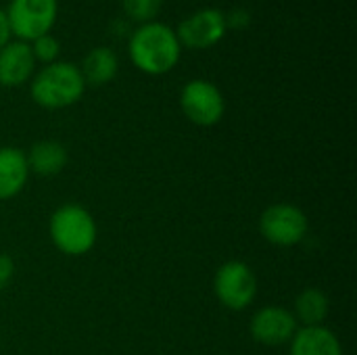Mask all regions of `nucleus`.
Instances as JSON below:
<instances>
[{
	"label": "nucleus",
	"instance_id": "1a4fd4ad",
	"mask_svg": "<svg viewBox=\"0 0 357 355\" xmlns=\"http://www.w3.org/2000/svg\"><path fill=\"white\" fill-rule=\"evenodd\" d=\"M299 324L291 310L280 305H266L257 310L249 322V333L255 343L266 347H280L291 343Z\"/></svg>",
	"mask_w": 357,
	"mask_h": 355
},
{
	"label": "nucleus",
	"instance_id": "9b49d317",
	"mask_svg": "<svg viewBox=\"0 0 357 355\" xmlns=\"http://www.w3.org/2000/svg\"><path fill=\"white\" fill-rule=\"evenodd\" d=\"M29 178L25 153L17 146H0V201L17 197Z\"/></svg>",
	"mask_w": 357,
	"mask_h": 355
},
{
	"label": "nucleus",
	"instance_id": "aec40b11",
	"mask_svg": "<svg viewBox=\"0 0 357 355\" xmlns=\"http://www.w3.org/2000/svg\"><path fill=\"white\" fill-rule=\"evenodd\" d=\"M6 42H10V29H8V21H6L4 8H0V48Z\"/></svg>",
	"mask_w": 357,
	"mask_h": 355
},
{
	"label": "nucleus",
	"instance_id": "20e7f679",
	"mask_svg": "<svg viewBox=\"0 0 357 355\" xmlns=\"http://www.w3.org/2000/svg\"><path fill=\"white\" fill-rule=\"evenodd\" d=\"M213 293L224 308L243 312L257 297V276L245 262H226L213 276Z\"/></svg>",
	"mask_w": 357,
	"mask_h": 355
},
{
	"label": "nucleus",
	"instance_id": "a211bd4d",
	"mask_svg": "<svg viewBox=\"0 0 357 355\" xmlns=\"http://www.w3.org/2000/svg\"><path fill=\"white\" fill-rule=\"evenodd\" d=\"M15 278V262L8 253H0V291H4Z\"/></svg>",
	"mask_w": 357,
	"mask_h": 355
},
{
	"label": "nucleus",
	"instance_id": "4468645a",
	"mask_svg": "<svg viewBox=\"0 0 357 355\" xmlns=\"http://www.w3.org/2000/svg\"><path fill=\"white\" fill-rule=\"evenodd\" d=\"M117 69H119V59L115 54L113 48L109 46H96L92 48L84 61H82V75H84V82L86 86H102V84H109L115 75H117Z\"/></svg>",
	"mask_w": 357,
	"mask_h": 355
},
{
	"label": "nucleus",
	"instance_id": "6ab92c4d",
	"mask_svg": "<svg viewBox=\"0 0 357 355\" xmlns=\"http://www.w3.org/2000/svg\"><path fill=\"white\" fill-rule=\"evenodd\" d=\"M251 23V13L247 8H234L230 15H226V25L234 29H245Z\"/></svg>",
	"mask_w": 357,
	"mask_h": 355
},
{
	"label": "nucleus",
	"instance_id": "dca6fc26",
	"mask_svg": "<svg viewBox=\"0 0 357 355\" xmlns=\"http://www.w3.org/2000/svg\"><path fill=\"white\" fill-rule=\"evenodd\" d=\"M121 4L130 19L138 23H149V21H155L157 13L161 10L163 0H121Z\"/></svg>",
	"mask_w": 357,
	"mask_h": 355
},
{
	"label": "nucleus",
	"instance_id": "0eeeda50",
	"mask_svg": "<svg viewBox=\"0 0 357 355\" xmlns=\"http://www.w3.org/2000/svg\"><path fill=\"white\" fill-rule=\"evenodd\" d=\"M180 107L186 119L201 128H211L222 121L226 100L220 88L207 80H190L180 92Z\"/></svg>",
	"mask_w": 357,
	"mask_h": 355
},
{
	"label": "nucleus",
	"instance_id": "f8f14e48",
	"mask_svg": "<svg viewBox=\"0 0 357 355\" xmlns=\"http://www.w3.org/2000/svg\"><path fill=\"white\" fill-rule=\"evenodd\" d=\"M291 355H343L339 337L322 326H301L291 339Z\"/></svg>",
	"mask_w": 357,
	"mask_h": 355
},
{
	"label": "nucleus",
	"instance_id": "39448f33",
	"mask_svg": "<svg viewBox=\"0 0 357 355\" xmlns=\"http://www.w3.org/2000/svg\"><path fill=\"white\" fill-rule=\"evenodd\" d=\"M307 230L310 222L305 211L293 203H274L259 216L261 236L276 247L299 245L307 236Z\"/></svg>",
	"mask_w": 357,
	"mask_h": 355
},
{
	"label": "nucleus",
	"instance_id": "423d86ee",
	"mask_svg": "<svg viewBox=\"0 0 357 355\" xmlns=\"http://www.w3.org/2000/svg\"><path fill=\"white\" fill-rule=\"evenodd\" d=\"M4 15L10 33L23 42H33L54 27L59 0H10Z\"/></svg>",
	"mask_w": 357,
	"mask_h": 355
},
{
	"label": "nucleus",
	"instance_id": "7ed1b4c3",
	"mask_svg": "<svg viewBox=\"0 0 357 355\" xmlns=\"http://www.w3.org/2000/svg\"><path fill=\"white\" fill-rule=\"evenodd\" d=\"M48 234L61 253L69 257H82L96 245L98 228L88 209L75 203H67L50 216Z\"/></svg>",
	"mask_w": 357,
	"mask_h": 355
},
{
	"label": "nucleus",
	"instance_id": "6e6552de",
	"mask_svg": "<svg viewBox=\"0 0 357 355\" xmlns=\"http://www.w3.org/2000/svg\"><path fill=\"white\" fill-rule=\"evenodd\" d=\"M226 31V15L220 8H199L178 23L176 36L182 46L203 50L215 46Z\"/></svg>",
	"mask_w": 357,
	"mask_h": 355
},
{
	"label": "nucleus",
	"instance_id": "f257e3e1",
	"mask_svg": "<svg viewBox=\"0 0 357 355\" xmlns=\"http://www.w3.org/2000/svg\"><path fill=\"white\" fill-rule=\"evenodd\" d=\"M128 52L140 71L149 75H163L172 71L182 54V44L176 36V29L163 21L140 23L128 42Z\"/></svg>",
	"mask_w": 357,
	"mask_h": 355
},
{
	"label": "nucleus",
	"instance_id": "9d476101",
	"mask_svg": "<svg viewBox=\"0 0 357 355\" xmlns=\"http://www.w3.org/2000/svg\"><path fill=\"white\" fill-rule=\"evenodd\" d=\"M36 69V59L31 54L29 42L15 40L0 48V86L17 88L31 80Z\"/></svg>",
	"mask_w": 357,
	"mask_h": 355
},
{
	"label": "nucleus",
	"instance_id": "ddd939ff",
	"mask_svg": "<svg viewBox=\"0 0 357 355\" xmlns=\"http://www.w3.org/2000/svg\"><path fill=\"white\" fill-rule=\"evenodd\" d=\"M25 159H27L29 174L52 178L65 169L69 161V153L56 140H40L25 153Z\"/></svg>",
	"mask_w": 357,
	"mask_h": 355
},
{
	"label": "nucleus",
	"instance_id": "f03ea898",
	"mask_svg": "<svg viewBox=\"0 0 357 355\" xmlns=\"http://www.w3.org/2000/svg\"><path fill=\"white\" fill-rule=\"evenodd\" d=\"M86 92V82L73 63L54 61L31 75L29 94L42 109H65L75 105Z\"/></svg>",
	"mask_w": 357,
	"mask_h": 355
},
{
	"label": "nucleus",
	"instance_id": "f3484780",
	"mask_svg": "<svg viewBox=\"0 0 357 355\" xmlns=\"http://www.w3.org/2000/svg\"><path fill=\"white\" fill-rule=\"evenodd\" d=\"M29 48H31V54L36 59V63H54L59 61V52H61V44L59 40L52 36V33H44L40 38H36L33 42H29Z\"/></svg>",
	"mask_w": 357,
	"mask_h": 355
},
{
	"label": "nucleus",
	"instance_id": "2eb2a0df",
	"mask_svg": "<svg viewBox=\"0 0 357 355\" xmlns=\"http://www.w3.org/2000/svg\"><path fill=\"white\" fill-rule=\"evenodd\" d=\"M331 312V299L324 291L316 287L303 289L295 299L293 316L301 326H322Z\"/></svg>",
	"mask_w": 357,
	"mask_h": 355
}]
</instances>
